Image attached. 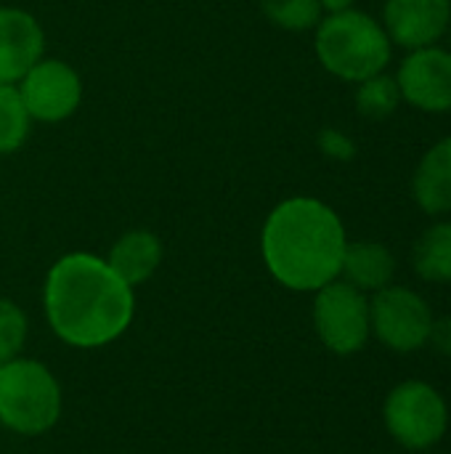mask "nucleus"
<instances>
[{
    "label": "nucleus",
    "instance_id": "f03ea898",
    "mask_svg": "<svg viewBox=\"0 0 451 454\" xmlns=\"http://www.w3.org/2000/svg\"><path fill=\"white\" fill-rule=\"evenodd\" d=\"M346 247L343 218L316 197L279 202L260 231V253L268 274L292 293H316L335 282Z\"/></svg>",
    "mask_w": 451,
    "mask_h": 454
},
{
    "label": "nucleus",
    "instance_id": "20e7f679",
    "mask_svg": "<svg viewBox=\"0 0 451 454\" xmlns=\"http://www.w3.org/2000/svg\"><path fill=\"white\" fill-rule=\"evenodd\" d=\"M64 396L56 375L37 359L0 364V426L19 436L48 434L61 418Z\"/></svg>",
    "mask_w": 451,
    "mask_h": 454
},
{
    "label": "nucleus",
    "instance_id": "0eeeda50",
    "mask_svg": "<svg viewBox=\"0 0 451 454\" xmlns=\"http://www.w3.org/2000/svg\"><path fill=\"white\" fill-rule=\"evenodd\" d=\"M372 335L396 354H412L428 346L433 330L431 303L412 287L388 285L369 298Z\"/></svg>",
    "mask_w": 451,
    "mask_h": 454
},
{
    "label": "nucleus",
    "instance_id": "6ab92c4d",
    "mask_svg": "<svg viewBox=\"0 0 451 454\" xmlns=\"http://www.w3.org/2000/svg\"><path fill=\"white\" fill-rule=\"evenodd\" d=\"M27 314L8 298H0V364L21 356L27 343Z\"/></svg>",
    "mask_w": 451,
    "mask_h": 454
},
{
    "label": "nucleus",
    "instance_id": "9d476101",
    "mask_svg": "<svg viewBox=\"0 0 451 454\" xmlns=\"http://www.w3.org/2000/svg\"><path fill=\"white\" fill-rule=\"evenodd\" d=\"M380 21L393 48L439 45L451 24V0H385Z\"/></svg>",
    "mask_w": 451,
    "mask_h": 454
},
{
    "label": "nucleus",
    "instance_id": "a211bd4d",
    "mask_svg": "<svg viewBox=\"0 0 451 454\" xmlns=\"http://www.w3.org/2000/svg\"><path fill=\"white\" fill-rule=\"evenodd\" d=\"M260 8L274 27L287 32L316 29V24L324 16L319 0H260Z\"/></svg>",
    "mask_w": 451,
    "mask_h": 454
},
{
    "label": "nucleus",
    "instance_id": "1a4fd4ad",
    "mask_svg": "<svg viewBox=\"0 0 451 454\" xmlns=\"http://www.w3.org/2000/svg\"><path fill=\"white\" fill-rule=\"evenodd\" d=\"M396 85L401 104L425 114L451 112V51L441 45H425L407 51L396 69Z\"/></svg>",
    "mask_w": 451,
    "mask_h": 454
},
{
    "label": "nucleus",
    "instance_id": "39448f33",
    "mask_svg": "<svg viewBox=\"0 0 451 454\" xmlns=\"http://www.w3.org/2000/svg\"><path fill=\"white\" fill-rule=\"evenodd\" d=\"M383 420L399 447L420 454L444 442L449 431V407L436 386L404 380L385 396Z\"/></svg>",
    "mask_w": 451,
    "mask_h": 454
},
{
    "label": "nucleus",
    "instance_id": "2eb2a0df",
    "mask_svg": "<svg viewBox=\"0 0 451 454\" xmlns=\"http://www.w3.org/2000/svg\"><path fill=\"white\" fill-rule=\"evenodd\" d=\"M412 269L423 282L451 285V221H439L417 237Z\"/></svg>",
    "mask_w": 451,
    "mask_h": 454
},
{
    "label": "nucleus",
    "instance_id": "f8f14e48",
    "mask_svg": "<svg viewBox=\"0 0 451 454\" xmlns=\"http://www.w3.org/2000/svg\"><path fill=\"white\" fill-rule=\"evenodd\" d=\"M412 197L433 218L451 213V136L436 141L415 168Z\"/></svg>",
    "mask_w": 451,
    "mask_h": 454
},
{
    "label": "nucleus",
    "instance_id": "f3484780",
    "mask_svg": "<svg viewBox=\"0 0 451 454\" xmlns=\"http://www.w3.org/2000/svg\"><path fill=\"white\" fill-rule=\"evenodd\" d=\"M401 106L396 77L383 72L356 85V109L367 120H385Z\"/></svg>",
    "mask_w": 451,
    "mask_h": 454
},
{
    "label": "nucleus",
    "instance_id": "412c9836",
    "mask_svg": "<svg viewBox=\"0 0 451 454\" xmlns=\"http://www.w3.org/2000/svg\"><path fill=\"white\" fill-rule=\"evenodd\" d=\"M428 343H431L441 356L451 359V314L433 322V330H431V340H428Z\"/></svg>",
    "mask_w": 451,
    "mask_h": 454
},
{
    "label": "nucleus",
    "instance_id": "f257e3e1",
    "mask_svg": "<svg viewBox=\"0 0 451 454\" xmlns=\"http://www.w3.org/2000/svg\"><path fill=\"white\" fill-rule=\"evenodd\" d=\"M43 309L58 340L74 348H101L130 327L136 295L112 271L106 258L66 253L45 277Z\"/></svg>",
    "mask_w": 451,
    "mask_h": 454
},
{
    "label": "nucleus",
    "instance_id": "ddd939ff",
    "mask_svg": "<svg viewBox=\"0 0 451 454\" xmlns=\"http://www.w3.org/2000/svg\"><path fill=\"white\" fill-rule=\"evenodd\" d=\"M106 263L125 285L138 287L157 274L162 263V242L149 229H130L109 247Z\"/></svg>",
    "mask_w": 451,
    "mask_h": 454
},
{
    "label": "nucleus",
    "instance_id": "4468645a",
    "mask_svg": "<svg viewBox=\"0 0 451 454\" xmlns=\"http://www.w3.org/2000/svg\"><path fill=\"white\" fill-rule=\"evenodd\" d=\"M393 277H396V255L391 253V247H385L383 242H372V239H359V242L348 239L340 279L372 295L393 285Z\"/></svg>",
    "mask_w": 451,
    "mask_h": 454
},
{
    "label": "nucleus",
    "instance_id": "7ed1b4c3",
    "mask_svg": "<svg viewBox=\"0 0 451 454\" xmlns=\"http://www.w3.org/2000/svg\"><path fill=\"white\" fill-rule=\"evenodd\" d=\"M314 51L324 72L354 85L388 72L393 61V43L383 21L359 8L324 13L314 29Z\"/></svg>",
    "mask_w": 451,
    "mask_h": 454
},
{
    "label": "nucleus",
    "instance_id": "423d86ee",
    "mask_svg": "<svg viewBox=\"0 0 451 454\" xmlns=\"http://www.w3.org/2000/svg\"><path fill=\"white\" fill-rule=\"evenodd\" d=\"M311 319L319 340L338 356L359 354L372 338L369 295L340 277L314 293Z\"/></svg>",
    "mask_w": 451,
    "mask_h": 454
},
{
    "label": "nucleus",
    "instance_id": "4be33fe9",
    "mask_svg": "<svg viewBox=\"0 0 451 454\" xmlns=\"http://www.w3.org/2000/svg\"><path fill=\"white\" fill-rule=\"evenodd\" d=\"M319 5L324 13H340V11L356 8V0H319Z\"/></svg>",
    "mask_w": 451,
    "mask_h": 454
},
{
    "label": "nucleus",
    "instance_id": "aec40b11",
    "mask_svg": "<svg viewBox=\"0 0 451 454\" xmlns=\"http://www.w3.org/2000/svg\"><path fill=\"white\" fill-rule=\"evenodd\" d=\"M319 149L324 157L338 162H351L356 157V141L340 128H324L319 133Z\"/></svg>",
    "mask_w": 451,
    "mask_h": 454
},
{
    "label": "nucleus",
    "instance_id": "dca6fc26",
    "mask_svg": "<svg viewBox=\"0 0 451 454\" xmlns=\"http://www.w3.org/2000/svg\"><path fill=\"white\" fill-rule=\"evenodd\" d=\"M32 117L16 85H0V154H13L29 138Z\"/></svg>",
    "mask_w": 451,
    "mask_h": 454
},
{
    "label": "nucleus",
    "instance_id": "9b49d317",
    "mask_svg": "<svg viewBox=\"0 0 451 454\" xmlns=\"http://www.w3.org/2000/svg\"><path fill=\"white\" fill-rule=\"evenodd\" d=\"M45 56L40 21L13 5H0V85H16Z\"/></svg>",
    "mask_w": 451,
    "mask_h": 454
},
{
    "label": "nucleus",
    "instance_id": "6e6552de",
    "mask_svg": "<svg viewBox=\"0 0 451 454\" xmlns=\"http://www.w3.org/2000/svg\"><path fill=\"white\" fill-rule=\"evenodd\" d=\"M32 122H64L82 101V80L64 59L43 56L16 82Z\"/></svg>",
    "mask_w": 451,
    "mask_h": 454
}]
</instances>
